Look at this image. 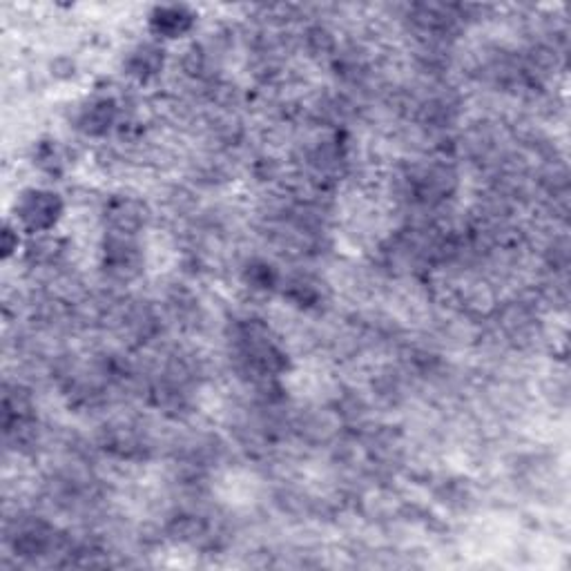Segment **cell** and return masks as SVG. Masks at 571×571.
Masks as SVG:
<instances>
[{"instance_id":"1","label":"cell","mask_w":571,"mask_h":571,"mask_svg":"<svg viewBox=\"0 0 571 571\" xmlns=\"http://www.w3.org/2000/svg\"><path fill=\"white\" fill-rule=\"evenodd\" d=\"M65 212V203L61 195L43 188H29L18 195L14 203L16 226L32 232V235H43L50 232Z\"/></svg>"},{"instance_id":"2","label":"cell","mask_w":571,"mask_h":571,"mask_svg":"<svg viewBox=\"0 0 571 571\" xmlns=\"http://www.w3.org/2000/svg\"><path fill=\"white\" fill-rule=\"evenodd\" d=\"M103 268L121 282L137 277L143 268V255L134 237L108 232L103 244Z\"/></svg>"},{"instance_id":"3","label":"cell","mask_w":571,"mask_h":571,"mask_svg":"<svg viewBox=\"0 0 571 571\" xmlns=\"http://www.w3.org/2000/svg\"><path fill=\"white\" fill-rule=\"evenodd\" d=\"M103 217H105V224L110 226V232H119V235L134 237L145 224H148L150 215L143 201L128 197V195H119L105 203Z\"/></svg>"},{"instance_id":"4","label":"cell","mask_w":571,"mask_h":571,"mask_svg":"<svg viewBox=\"0 0 571 571\" xmlns=\"http://www.w3.org/2000/svg\"><path fill=\"white\" fill-rule=\"evenodd\" d=\"M197 14L188 5H159L150 12V32L166 41H177L192 32Z\"/></svg>"},{"instance_id":"5","label":"cell","mask_w":571,"mask_h":571,"mask_svg":"<svg viewBox=\"0 0 571 571\" xmlns=\"http://www.w3.org/2000/svg\"><path fill=\"white\" fill-rule=\"evenodd\" d=\"M163 65H166V50L157 43H141L128 52L123 61L125 74L132 76L141 83L152 81L154 76H159Z\"/></svg>"},{"instance_id":"6","label":"cell","mask_w":571,"mask_h":571,"mask_svg":"<svg viewBox=\"0 0 571 571\" xmlns=\"http://www.w3.org/2000/svg\"><path fill=\"white\" fill-rule=\"evenodd\" d=\"M116 121H119V105H116L114 99H108V96H103V99H94L85 105L79 114V128L87 137H105L108 134Z\"/></svg>"},{"instance_id":"7","label":"cell","mask_w":571,"mask_h":571,"mask_svg":"<svg viewBox=\"0 0 571 571\" xmlns=\"http://www.w3.org/2000/svg\"><path fill=\"white\" fill-rule=\"evenodd\" d=\"M65 255V241L61 237L43 235L27 244V259L34 266H56Z\"/></svg>"},{"instance_id":"8","label":"cell","mask_w":571,"mask_h":571,"mask_svg":"<svg viewBox=\"0 0 571 571\" xmlns=\"http://www.w3.org/2000/svg\"><path fill=\"white\" fill-rule=\"evenodd\" d=\"M244 279H246V284L253 286L255 290H273L279 284L275 266L261 259L250 261L244 270Z\"/></svg>"},{"instance_id":"9","label":"cell","mask_w":571,"mask_h":571,"mask_svg":"<svg viewBox=\"0 0 571 571\" xmlns=\"http://www.w3.org/2000/svg\"><path fill=\"white\" fill-rule=\"evenodd\" d=\"M284 295L299 306H315L319 302V288L311 277H293L284 284Z\"/></svg>"},{"instance_id":"10","label":"cell","mask_w":571,"mask_h":571,"mask_svg":"<svg viewBox=\"0 0 571 571\" xmlns=\"http://www.w3.org/2000/svg\"><path fill=\"white\" fill-rule=\"evenodd\" d=\"M34 163L47 174H58L65 166V154L61 148H58L56 141H43L36 148Z\"/></svg>"},{"instance_id":"11","label":"cell","mask_w":571,"mask_h":571,"mask_svg":"<svg viewBox=\"0 0 571 571\" xmlns=\"http://www.w3.org/2000/svg\"><path fill=\"white\" fill-rule=\"evenodd\" d=\"M18 244H21V241H18V232H14V228L7 224L3 230V253H5V257H9L14 253V250H18Z\"/></svg>"}]
</instances>
